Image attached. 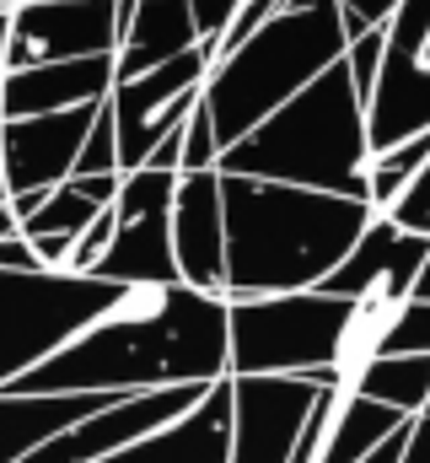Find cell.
Returning <instances> with one entry per match:
<instances>
[{
  "instance_id": "1",
  "label": "cell",
  "mask_w": 430,
  "mask_h": 463,
  "mask_svg": "<svg viewBox=\"0 0 430 463\" xmlns=\"http://www.w3.org/2000/svg\"><path fill=\"white\" fill-rule=\"evenodd\" d=\"M231 377V302L173 286H124L103 318L5 393H156Z\"/></svg>"
},
{
  "instance_id": "2",
  "label": "cell",
  "mask_w": 430,
  "mask_h": 463,
  "mask_svg": "<svg viewBox=\"0 0 430 463\" xmlns=\"http://www.w3.org/2000/svg\"><path fill=\"white\" fill-rule=\"evenodd\" d=\"M220 189H226V302L318 291L377 216L360 200L291 184L220 173Z\"/></svg>"
},
{
  "instance_id": "3",
  "label": "cell",
  "mask_w": 430,
  "mask_h": 463,
  "mask_svg": "<svg viewBox=\"0 0 430 463\" xmlns=\"http://www.w3.org/2000/svg\"><path fill=\"white\" fill-rule=\"evenodd\" d=\"M226 178H258V184H291V189H318L339 200H366V173H371V129L366 103L344 71V60L313 81L296 103H285L275 118H264L242 146L220 156Z\"/></svg>"
},
{
  "instance_id": "4",
  "label": "cell",
  "mask_w": 430,
  "mask_h": 463,
  "mask_svg": "<svg viewBox=\"0 0 430 463\" xmlns=\"http://www.w3.org/2000/svg\"><path fill=\"white\" fill-rule=\"evenodd\" d=\"M350 54L339 0H291L269 27H258L237 54H226L205 81V114L220 151L242 146L264 118L296 103Z\"/></svg>"
},
{
  "instance_id": "5",
  "label": "cell",
  "mask_w": 430,
  "mask_h": 463,
  "mask_svg": "<svg viewBox=\"0 0 430 463\" xmlns=\"http://www.w3.org/2000/svg\"><path fill=\"white\" fill-rule=\"evenodd\" d=\"M355 302L328 291L231 302V377H313L333 388V350Z\"/></svg>"
},
{
  "instance_id": "6",
  "label": "cell",
  "mask_w": 430,
  "mask_h": 463,
  "mask_svg": "<svg viewBox=\"0 0 430 463\" xmlns=\"http://www.w3.org/2000/svg\"><path fill=\"white\" fill-rule=\"evenodd\" d=\"M124 286L98 275H11L0 269V393L65 350L92 318H103Z\"/></svg>"
},
{
  "instance_id": "7",
  "label": "cell",
  "mask_w": 430,
  "mask_h": 463,
  "mask_svg": "<svg viewBox=\"0 0 430 463\" xmlns=\"http://www.w3.org/2000/svg\"><path fill=\"white\" fill-rule=\"evenodd\" d=\"M183 173H124V189L113 200V248L92 269L108 286H173L178 253H173V200Z\"/></svg>"
},
{
  "instance_id": "8",
  "label": "cell",
  "mask_w": 430,
  "mask_h": 463,
  "mask_svg": "<svg viewBox=\"0 0 430 463\" xmlns=\"http://www.w3.org/2000/svg\"><path fill=\"white\" fill-rule=\"evenodd\" d=\"M215 71V49H189L183 60L140 76V81H118L113 98H108V114H113V129H118V167L124 173H140L151 162V151L178 135L194 109L205 103V81Z\"/></svg>"
},
{
  "instance_id": "9",
  "label": "cell",
  "mask_w": 430,
  "mask_h": 463,
  "mask_svg": "<svg viewBox=\"0 0 430 463\" xmlns=\"http://www.w3.org/2000/svg\"><path fill=\"white\" fill-rule=\"evenodd\" d=\"M118 54V0H22L11 11L5 76Z\"/></svg>"
},
{
  "instance_id": "10",
  "label": "cell",
  "mask_w": 430,
  "mask_h": 463,
  "mask_svg": "<svg viewBox=\"0 0 430 463\" xmlns=\"http://www.w3.org/2000/svg\"><path fill=\"white\" fill-rule=\"evenodd\" d=\"M322 393L313 377H231V463H291Z\"/></svg>"
},
{
  "instance_id": "11",
  "label": "cell",
  "mask_w": 430,
  "mask_h": 463,
  "mask_svg": "<svg viewBox=\"0 0 430 463\" xmlns=\"http://www.w3.org/2000/svg\"><path fill=\"white\" fill-rule=\"evenodd\" d=\"M108 103L70 109V114L43 118H11L0 124V162H5V200L11 194H54L60 184L76 178L81 146Z\"/></svg>"
},
{
  "instance_id": "12",
  "label": "cell",
  "mask_w": 430,
  "mask_h": 463,
  "mask_svg": "<svg viewBox=\"0 0 430 463\" xmlns=\"http://www.w3.org/2000/svg\"><path fill=\"white\" fill-rule=\"evenodd\" d=\"M430 237L404 232L393 216H371V227L360 232V242L350 248V259L322 280L318 291L339 302H409L415 280L425 269Z\"/></svg>"
},
{
  "instance_id": "13",
  "label": "cell",
  "mask_w": 430,
  "mask_h": 463,
  "mask_svg": "<svg viewBox=\"0 0 430 463\" xmlns=\"http://www.w3.org/2000/svg\"><path fill=\"white\" fill-rule=\"evenodd\" d=\"M173 253L194 291L226 297V189L220 173H183L173 200Z\"/></svg>"
},
{
  "instance_id": "14",
  "label": "cell",
  "mask_w": 430,
  "mask_h": 463,
  "mask_svg": "<svg viewBox=\"0 0 430 463\" xmlns=\"http://www.w3.org/2000/svg\"><path fill=\"white\" fill-rule=\"evenodd\" d=\"M113 87H118V54L38 65V71H11V76H0V124L92 109V103L113 98Z\"/></svg>"
},
{
  "instance_id": "15",
  "label": "cell",
  "mask_w": 430,
  "mask_h": 463,
  "mask_svg": "<svg viewBox=\"0 0 430 463\" xmlns=\"http://www.w3.org/2000/svg\"><path fill=\"white\" fill-rule=\"evenodd\" d=\"M108 463H231V377H220L183 420L113 453Z\"/></svg>"
},
{
  "instance_id": "16",
  "label": "cell",
  "mask_w": 430,
  "mask_h": 463,
  "mask_svg": "<svg viewBox=\"0 0 430 463\" xmlns=\"http://www.w3.org/2000/svg\"><path fill=\"white\" fill-rule=\"evenodd\" d=\"M108 404L118 399L113 393H0V463H27L38 448H49L54 437L92 420Z\"/></svg>"
},
{
  "instance_id": "17",
  "label": "cell",
  "mask_w": 430,
  "mask_h": 463,
  "mask_svg": "<svg viewBox=\"0 0 430 463\" xmlns=\"http://www.w3.org/2000/svg\"><path fill=\"white\" fill-rule=\"evenodd\" d=\"M189 49H200V27H194V5L189 0H140L129 38L118 49V81H140L173 60H183Z\"/></svg>"
},
{
  "instance_id": "18",
  "label": "cell",
  "mask_w": 430,
  "mask_h": 463,
  "mask_svg": "<svg viewBox=\"0 0 430 463\" xmlns=\"http://www.w3.org/2000/svg\"><path fill=\"white\" fill-rule=\"evenodd\" d=\"M409 420H415V415H398V410H388V404H371V399L339 388L318 463H366L398 426H409Z\"/></svg>"
},
{
  "instance_id": "19",
  "label": "cell",
  "mask_w": 430,
  "mask_h": 463,
  "mask_svg": "<svg viewBox=\"0 0 430 463\" xmlns=\"http://www.w3.org/2000/svg\"><path fill=\"white\" fill-rule=\"evenodd\" d=\"M344 393H360L371 404H388L398 415H425L430 410V355H382L371 361Z\"/></svg>"
},
{
  "instance_id": "20",
  "label": "cell",
  "mask_w": 430,
  "mask_h": 463,
  "mask_svg": "<svg viewBox=\"0 0 430 463\" xmlns=\"http://www.w3.org/2000/svg\"><path fill=\"white\" fill-rule=\"evenodd\" d=\"M425 167H430V129L415 135V140H404V146H393V151H382V156H371V173H366V200H371V211L388 216V211L404 200V189H409Z\"/></svg>"
},
{
  "instance_id": "21",
  "label": "cell",
  "mask_w": 430,
  "mask_h": 463,
  "mask_svg": "<svg viewBox=\"0 0 430 463\" xmlns=\"http://www.w3.org/2000/svg\"><path fill=\"white\" fill-rule=\"evenodd\" d=\"M382 60H388V27H371V33H360V38L350 43L344 71H350L360 103H371V92H377V81H382Z\"/></svg>"
},
{
  "instance_id": "22",
  "label": "cell",
  "mask_w": 430,
  "mask_h": 463,
  "mask_svg": "<svg viewBox=\"0 0 430 463\" xmlns=\"http://www.w3.org/2000/svg\"><path fill=\"white\" fill-rule=\"evenodd\" d=\"M76 178H124L118 167V129H113V114H98L87 146H81V162H76Z\"/></svg>"
},
{
  "instance_id": "23",
  "label": "cell",
  "mask_w": 430,
  "mask_h": 463,
  "mask_svg": "<svg viewBox=\"0 0 430 463\" xmlns=\"http://www.w3.org/2000/svg\"><path fill=\"white\" fill-rule=\"evenodd\" d=\"M220 140H215V124L205 114V103L194 109L189 129H183V173H220Z\"/></svg>"
},
{
  "instance_id": "24",
  "label": "cell",
  "mask_w": 430,
  "mask_h": 463,
  "mask_svg": "<svg viewBox=\"0 0 430 463\" xmlns=\"http://www.w3.org/2000/svg\"><path fill=\"white\" fill-rule=\"evenodd\" d=\"M189 5H194V27H200V43L205 49H220V38L242 16V0H189Z\"/></svg>"
},
{
  "instance_id": "25",
  "label": "cell",
  "mask_w": 430,
  "mask_h": 463,
  "mask_svg": "<svg viewBox=\"0 0 430 463\" xmlns=\"http://www.w3.org/2000/svg\"><path fill=\"white\" fill-rule=\"evenodd\" d=\"M388 216H393L404 232H420V237H430V167L415 178V184H409V189H404V200H398Z\"/></svg>"
},
{
  "instance_id": "26",
  "label": "cell",
  "mask_w": 430,
  "mask_h": 463,
  "mask_svg": "<svg viewBox=\"0 0 430 463\" xmlns=\"http://www.w3.org/2000/svg\"><path fill=\"white\" fill-rule=\"evenodd\" d=\"M398 5H404V0H339V11H344V33H350V43H355L360 33H371V27H388Z\"/></svg>"
},
{
  "instance_id": "27",
  "label": "cell",
  "mask_w": 430,
  "mask_h": 463,
  "mask_svg": "<svg viewBox=\"0 0 430 463\" xmlns=\"http://www.w3.org/2000/svg\"><path fill=\"white\" fill-rule=\"evenodd\" d=\"M409 442H415V420H409V426H398V431H393V437H388V442H382L366 463H404V458H409Z\"/></svg>"
},
{
  "instance_id": "28",
  "label": "cell",
  "mask_w": 430,
  "mask_h": 463,
  "mask_svg": "<svg viewBox=\"0 0 430 463\" xmlns=\"http://www.w3.org/2000/svg\"><path fill=\"white\" fill-rule=\"evenodd\" d=\"M404 463H430V415L415 420V442H409V458Z\"/></svg>"
},
{
  "instance_id": "29",
  "label": "cell",
  "mask_w": 430,
  "mask_h": 463,
  "mask_svg": "<svg viewBox=\"0 0 430 463\" xmlns=\"http://www.w3.org/2000/svg\"><path fill=\"white\" fill-rule=\"evenodd\" d=\"M5 43H11V11H0V76H5Z\"/></svg>"
},
{
  "instance_id": "30",
  "label": "cell",
  "mask_w": 430,
  "mask_h": 463,
  "mask_svg": "<svg viewBox=\"0 0 430 463\" xmlns=\"http://www.w3.org/2000/svg\"><path fill=\"white\" fill-rule=\"evenodd\" d=\"M415 302H430V253H425V269H420V280H415Z\"/></svg>"
},
{
  "instance_id": "31",
  "label": "cell",
  "mask_w": 430,
  "mask_h": 463,
  "mask_svg": "<svg viewBox=\"0 0 430 463\" xmlns=\"http://www.w3.org/2000/svg\"><path fill=\"white\" fill-rule=\"evenodd\" d=\"M0 200H5V162H0Z\"/></svg>"
},
{
  "instance_id": "32",
  "label": "cell",
  "mask_w": 430,
  "mask_h": 463,
  "mask_svg": "<svg viewBox=\"0 0 430 463\" xmlns=\"http://www.w3.org/2000/svg\"><path fill=\"white\" fill-rule=\"evenodd\" d=\"M16 5H22V0H0V11H16Z\"/></svg>"
},
{
  "instance_id": "33",
  "label": "cell",
  "mask_w": 430,
  "mask_h": 463,
  "mask_svg": "<svg viewBox=\"0 0 430 463\" xmlns=\"http://www.w3.org/2000/svg\"><path fill=\"white\" fill-rule=\"evenodd\" d=\"M425 65H430V49H425Z\"/></svg>"
},
{
  "instance_id": "34",
  "label": "cell",
  "mask_w": 430,
  "mask_h": 463,
  "mask_svg": "<svg viewBox=\"0 0 430 463\" xmlns=\"http://www.w3.org/2000/svg\"><path fill=\"white\" fill-rule=\"evenodd\" d=\"M425 415H430V410H425Z\"/></svg>"
}]
</instances>
